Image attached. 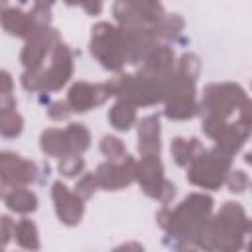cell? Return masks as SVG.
Masks as SVG:
<instances>
[{
  "label": "cell",
  "instance_id": "19",
  "mask_svg": "<svg viewBox=\"0 0 252 252\" xmlns=\"http://www.w3.org/2000/svg\"><path fill=\"white\" fill-rule=\"evenodd\" d=\"M0 22H2V28L10 35L24 37V39H28L30 33L37 28V24L30 16V12H24L22 8H16V6H6L0 12Z\"/></svg>",
  "mask_w": 252,
  "mask_h": 252
},
{
  "label": "cell",
  "instance_id": "24",
  "mask_svg": "<svg viewBox=\"0 0 252 252\" xmlns=\"http://www.w3.org/2000/svg\"><path fill=\"white\" fill-rule=\"evenodd\" d=\"M163 114L169 120H189L199 114V104L195 98H169L165 100Z\"/></svg>",
  "mask_w": 252,
  "mask_h": 252
},
{
  "label": "cell",
  "instance_id": "18",
  "mask_svg": "<svg viewBox=\"0 0 252 252\" xmlns=\"http://www.w3.org/2000/svg\"><path fill=\"white\" fill-rule=\"evenodd\" d=\"M175 69V53L169 45H156L148 57L142 63V73L156 77V79H163L165 75H169Z\"/></svg>",
  "mask_w": 252,
  "mask_h": 252
},
{
  "label": "cell",
  "instance_id": "10",
  "mask_svg": "<svg viewBox=\"0 0 252 252\" xmlns=\"http://www.w3.org/2000/svg\"><path fill=\"white\" fill-rule=\"evenodd\" d=\"M112 14L118 22V26H146V28H154L163 16L165 10L159 2H132V0H124V2H116L112 4Z\"/></svg>",
  "mask_w": 252,
  "mask_h": 252
},
{
  "label": "cell",
  "instance_id": "15",
  "mask_svg": "<svg viewBox=\"0 0 252 252\" xmlns=\"http://www.w3.org/2000/svg\"><path fill=\"white\" fill-rule=\"evenodd\" d=\"M112 96L110 83H98L91 85L85 81L75 83L67 93V104L73 112H89L94 106L104 104Z\"/></svg>",
  "mask_w": 252,
  "mask_h": 252
},
{
  "label": "cell",
  "instance_id": "20",
  "mask_svg": "<svg viewBox=\"0 0 252 252\" xmlns=\"http://www.w3.org/2000/svg\"><path fill=\"white\" fill-rule=\"evenodd\" d=\"M39 148L49 158H65V156H71L65 130H59V128L43 130L41 136H39Z\"/></svg>",
  "mask_w": 252,
  "mask_h": 252
},
{
  "label": "cell",
  "instance_id": "28",
  "mask_svg": "<svg viewBox=\"0 0 252 252\" xmlns=\"http://www.w3.org/2000/svg\"><path fill=\"white\" fill-rule=\"evenodd\" d=\"M22 128H24V118L20 112H16V108L0 110V136L16 138L20 136Z\"/></svg>",
  "mask_w": 252,
  "mask_h": 252
},
{
  "label": "cell",
  "instance_id": "14",
  "mask_svg": "<svg viewBox=\"0 0 252 252\" xmlns=\"http://www.w3.org/2000/svg\"><path fill=\"white\" fill-rule=\"evenodd\" d=\"M94 177H96L98 187H102L106 191L124 189L126 185L136 181V159L126 154L118 163L104 161L96 167Z\"/></svg>",
  "mask_w": 252,
  "mask_h": 252
},
{
  "label": "cell",
  "instance_id": "16",
  "mask_svg": "<svg viewBox=\"0 0 252 252\" xmlns=\"http://www.w3.org/2000/svg\"><path fill=\"white\" fill-rule=\"evenodd\" d=\"M51 197L55 203V213L63 224L75 226L81 222L83 213H85V205L73 191H69L61 181H55L51 185Z\"/></svg>",
  "mask_w": 252,
  "mask_h": 252
},
{
  "label": "cell",
  "instance_id": "29",
  "mask_svg": "<svg viewBox=\"0 0 252 252\" xmlns=\"http://www.w3.org/2000/svg\"><path fill=\"white\" fill-rule=\"evenodd\" d=\"M175 71L179 75H183L185 79H189V81L195 83L197 77H199V73H201V59L195 53H183L177 59V63H175Z\"/></svg>",
  "mask_w": 252,
  "mask_h": 252
},
{
  "label": "cell",
  "instance_id": "40",
  "mask_svg": "<svg viewBox=\"0 0 252 252\" xmlns=\"http://www.w3.org/2000/svg\"><path fill=\"white\" fill-rule=\"evenodd\" d=\"M8 191H10V189H8V187H6V185H4V183H2V181H0V199H4V197H6V193H8Z\"/></svg>",
  "mask_w": 252,
  "mask_h": 252
},
{
  "label": "cell",
  "instance_id": "38",
  "mask_svg": "<svg viewBox=\"0 0 252 252\" xmlns=\"http://www.w3.org/2000/svg\"><path fill=\"white\" fill-rule=\"evenodd\" d=\"M112 252H146V250L140 242H124V244L112 248Z\"/></svg>",
  "mask_w": 252,
  "mask_h": 252
},
{
  "label": "cell",
  "instance_id": "32",
  "mask_svg": "<svg viewBox=\"0 0 252 252\" xmlns=\"http://www.w3.org/2000/svg\"><path fill=\"white\" fill-rule=\"evenodd\" d=\"M57 169H59V173L65 175V177H75V175L83 173V169H85V159H83L81 156H75V154L65 156V158H59Z\"/></svg>",
  "mask_w": 252,
  "mask_h": 252
},
{
  "label": "cell",
  "instance_id": "4",
  "mask_svg": "<svg viewBox=\"0 0 252 252\" xmlns=\"http://www.w3.org/2000/svg\"><path fill=\"white\" fill-rule=\"evenodd\" d=\"M163 79L150 77L142 71L134 75H120L118 79L108 81L110 83V93L118 100L130 102L132 106H152L158 102H163V89H161Z\"/></svg>",
  "mask_w": 252,
  "mask_h": 252
},
{
  "label": "cell",
  "instance_id": "37",
  "mask_svg": "<svg viewBox=\"0 0 252 252\" xmlns=\"http://www.w3.org/2000/svg\"><path fill=\"white\" fill-rule=\"evenodd\" d=\"M12 232H14V220H12L8 215H2V217H0V252H2V250L6 248V244L10 242Z\"/></svg>",
  "mask_w": 252,
  "mask_h": 252
},
{
  "label": "cell",
  "instance_id": "5",
  "mask_svg": "<svg viewBox=\"0 0 252 252\" xmlns=\"http://www.w3.org/2000/svg\"><path fill=\"white\" fill-rule=\"evenodd\" d=\"M232 167V156L224 154L217 146L203 150L187 165V181L203 189H219Z\"/></svg>",
  "mask_w": 252,
  "mask_h": 252
},
{
  "label": "cell",
  "instance_id": "13",
  "mask_svg": "<svg viewBox=\"0 0 252 252\" xmlns=\"http://www.w3.org/2000/svg\"><path fill=\"white\" fill-rule=\"evenodd\" d=\"M59 32L51 26H37L30 37L26 39V45L20 53V61L26 67V71H33V69H41L43 59L47 57L49 51H53V47L59 43Z\"/></svg>",
  "mask_w": 252,
  "mask_h": 252
},
{
  "label": "cell",
  "instance_id": "1",
  "mask_svg": "<svg viewBox=\"0 0 252 252\" xmlns=\"http://www.w3.org/2000/svg\"><path fill=\"white\" fill-rule=\"evenodd\" d=\"M213 213V197L205 193L187 195L175 209L161 207L156 213L158 224L165 230V244L183 252L199 244Z\"/></svg>",
  "mask_w": 252,
  "mask_h": 252
},
{
  "label": "cell",
  "instance_id": "34",
  "mask_svg": "<svg viewBox=\"0 0 252 252\" xmlns=\"http://www.w3.org/2000/svg\"><path fill=\"white\" fill-rule=\"evenodd\" d=\"M224 183L228 185V191H232V193H244L246 187H248V175L242 169H234V171H228Z\"/></svg>",
  "mask_w": 252,
  "mask_h": 252
},
{
  "label": "cell",
  "instance_id": "11",
  "mask_svg": "<svg viewBox=\"0 0 252 252\" xmlns=\"http://www.w3.org/2000/svg\"><path fill=\"white\" fill-rule=\"evenodd\" d=\"M124 61L130 65H140L148 57V53L158 45V37L154 28L146 26H118Z\"/></svg>",
  "mask_w": 252,
  "mask_h": 252
},
{
  "label": "cell",
  "instance_id": "30",
  "mask_svg": "<svg viewBox=\"0 0 252 252\" xmlns=\"http://www.w3.org/2000/svg\"><path fill=\"white\" fill-rule=\"evenodd\" d=\"M100 152H102V154L106 156V159L112 161V163H118V161L126 156L124 144H122V140L116 138V136H104V138L100 140Z\"/></svg>",
  "mask_w": 252,
  "mask_h": 252
},
{
  "label": "cell",
  "instance_id": "17",
  "mask_svg": "<svg viewBox=\"0 0 252 252\" xmlns=\"http://www.w3.org/2000/svg\"><path fill=\"white\" fill-rule=\"evenodd\" d=\"M138 152L142 158L159 156L161 152V124L158 114H150L138 124Z\"/></svg>",
  "mask_w": 252,
  "mask_h": 252
},
{
  "label": "cell",
  "instance_id": "31",
  "mask_svg": "<svg viewBox=\"0 0 252 252\" xmlns=\"http://www.w3.org/2000/svg\"><path fill=\"white\" fill-rule=\"evenodd\" d=\"M12 89H14L12 75L6 71H0V110L16 108V98L12 96Z\"/></svg>",
  "mask_w": 252,
  "mask_h": 252
},
{
  "label": "cell",
  "instance_id": "9",
  "mask_svg": "<svg viewBox=\"0 0 252 252\" xmlns=\"http://www.w3.org/2000/svg\"><path fill=\"white\" fill-rule=\"evenodd\" d=\"M203 132L217 142L219 150H222L228 156H234L236 152L242 150L244 142L248 140L250 126H244L238 120L228 124L226 120H220L215 116H205L203 118Z\"/></svg>",
  "mask_w": 252,
  "mask_h": 252
},
{
  "label": "cell",
  "instance_id": "7",
  "mask_svg": "<svg viewBox=\"0 0 252 252\" xmlns=\"http://www.w3.org/2000/svg\"><path fill=\"white\" fill-rule=\"evenodd\" d=\"M248 102L246 91L236 83H211L203 91L201 106L205 116L226 120L234 110H240Z\"/></svg>",
  "mask_w": 252,
  "mask_h": 252
},
{
  "label": "cell",
  "instance_id": "27",
  "mask_svg": "<svg viewBox=\"0 0 252 252\" xmlns=\"http://www.w3.org/2000/svg\"><path fill=\"white\" fill-rule=\"evenodd\" d=\"M65 136H67V144H69V152L75 156H83V152L89 150L91 146V132L87 130L85 124H69L65 128Z\"/></svg>",
  "mask_w": 252,
  "mask_h": 252
},
{
  "label": "cell",
  "instance_id": "35",
  "mask_svg": "<svg viewBox=\"0 0 252 252\" xmlns=\"http://www.w3.org/2000/svg\"><path fill=\"white\" fill-rule=\"evenodd\" d=\"M30 16L33 18V22L37 26H49L51 20V4L47 2H35L30 10Z\"/></svg>",
  "mask_w": 252,
  "mask_h": 252
},
{
  "label": "cell",
  "instance_id": "26",
  "mask_svg": "<svg viewBox=\"0 0 252 252\" xmlns=\"http://www.w3.org/2000/svg\"><path fill=\"white\" fill-rule=\"evenodd\" d=\"M185 28V22L179 14H165L156 26H154V33L158 39H165V41H175L181 37V32Z\"/></svg>",
  "mask_w": 252,
  "mask_h": 252
},
{
  "label": "cell",
  "instance_id": "23",
  "mask_svg": "<svg viewBox=\"0 0 252 252\" xmlns=\"http://www.w3.org/2000/svg\"><path fill=\"white\" fill-rule=\"evenodd\" d=\"M12 236L16 238V242L30 252H37L39 250V234H37V226L30 220V219H22L18 222H14V232Z\"/></svg>",
  "mask_w": 252,
  "mask_h": 252
},
{
  "label": "cell",
  "instance_id": "12",
  "mask_svg": "<svg viewBox=\"0 0 252 252\" xmlns=\"http://www.w3.org/2000/svg\"><path fill=\"white\" fill-rule=\"evenodd\" d=\"M39 179V165L14 152H0V181L8 189L26 187Z\"/></svg>",
  "mask_w": 252,
  "mask_h": 252
},
{
  "label": "cell",
  "instance_id": "3",
  "mask_svg": "<svg viewBox=\"0 0 252 252\" xmlns=\"http://www.w3.org/2000/svg\"><path fill=\"white\" fill-rule=\"evenodd\" d=\"M71 75H73V53L63 41H59L51 51L49 69L24 71L20 81L26 91L49 93V91H59L71 79Z\"/></svg>",
  "mask_w": 252,
  "mask_h": 252
},
{
  "label": "cell",
  "instance_id": "6",
  "mask_svg": "<svg viewBox=\"0 0 252 252\" xmlns=\"http://www.w3.org/2000/svg\"><path fill=\"white\" fill-rule=\"evenodd\" d=\"M91 53L93 57L112 73L122 71L126 65L124 53H122V41H120V32L118 26H112L108 22H98L91 30Z\"/></svg>",
  "mask_w": 252,
  "mask_h": 252
},
{
  "label": "cell",
  "instance_id": "8",
  "mask_svg": "<svg viewBox=\"0 0 252 252\" xmlns=\"http://www.w3.org/2000/svg\"><path fill=\"white\" fill-rule=\"evenodd\" d=\"M136 181L148 197L159 201L163 207H167L175 197V185L165 179L159 156H146L136 161Z\"/></svg>",
  "mask_w": 252,
  "mask_h": 252
},
{
  "label": "cell",
  "instance_id": "25",
  "mask_svg": "<svg viewBox=\"0 0 252 252\" xmlns=\"http://www.w3.org/2000/svg\"><path fill=\"white\" fill-rule=\"evenodd\" d=\"M108 122L116 130H130L136 124V106L124 100H116L108 110Z\"/></svg>",
  "mask_w": 252,
  "mask_h": 252
},
{
  "label": "cell",
  "instance_id": "39",
  "mask_svg": "<svg viewBox=\"0 0 252 252\" xmlns=\"http://www.w3.org/2000/svg\"><path fill=\"white\" fill-rule=\"evenodd\" d=\"M81 8H85L89 14H98L102 10V4L100 2H83Z\"/></svg>",
  "mask_w": 252,
  "mask_h": 252
},
{
  "label": "cell",
  "instance_id": "21",
  "mask_svg": "<svg viewBox=\"0 0 252 252\" xmlns=\"http://www.w3.org/2000/svg\"><path fill=\"white\" fill-rule=\"evenodd\" d=\"M203 144L199 142V138H173L171 140V158L175 159V163L179 167H187L201 152H203Z\"/></svg>",
  "mask_w": 252,
  "mask_h": 252
},
{
  "label": "cell",
  "instance_id": "2",
  "mask_svg": "<svg viewBox=\"0 0 252 252\" xmlns=\"http://www.w3.org/2000/svg\"><path fill=\"white\" fill-rule=\"evenodd\" d=\"M248 232L250 220L242 205L226 201L209 220L197 246H201L205 252H240Z\"/></svg>",
  "mask_w": 252,
  "mask_h": 252
},
{
  "label": "cell",
  "instance_id": "22",
  "mask_svg": "<svg viewBox=\"0 0 252 252\" xmlns=\"http://www.w3.org/2000/svg\"><path fill=\"white\" fill-rule=\"evenodd\" d=\"M6 201V207L14 213H20V215H28V213H33L37 209V197L35 193H32L30 189L26 187H18V189H10L4 197Z\"/></svg>",
  "mask_w": 252,
  "mask_h": 252
},
{
  "label": "cell",
  "instance_id": "36",
  "mask_svg": "<svg viewBox=\"0 0 252 252\" xmlns=\"http://www.w3.org/2000/svg\"><path fill=\"white\" fill-rule=\"evenodd\" d=\"M71 114H73V110L69 108L67 100H57V102H53V104L47 108V116H49L51 120H67Z\"/></svg>",
  "mask_w": 252,
  "mask_h": 252
},
{
  "label": "cell",
  "instance_id": "41",
  "mask_svg": "<svg viewBox=\"0 0 252 252\" xmlns=\"http://www.w3.org/2000/svg\"><path fill=\"white\" fill-rule=\"evenodd\" d=\"M183 252H195V250H193V248H185Z\"/></svg>",
  "mask_w": 252,
  "mask_h": 252
},
{
  "label": "cell",
  "instance_id": "33",
  "mask_svg": "<svg viewBox=\"0 0 252 252\" xmlns=\"http://www.w3.org/2000/svg\"><path fill=\"white\" fill-rule=\"evenodd\" d=\"M98 189V183H96V177H94V173H85L79 181H77V185H75V195L85 203V201H89L93 195H94V191Z\"/></svg>",
  "mask_w": 252,
  "mask_h": 252
}]
</instances>
